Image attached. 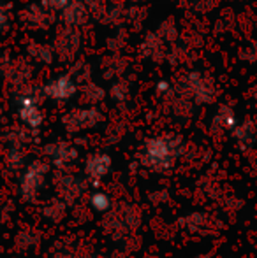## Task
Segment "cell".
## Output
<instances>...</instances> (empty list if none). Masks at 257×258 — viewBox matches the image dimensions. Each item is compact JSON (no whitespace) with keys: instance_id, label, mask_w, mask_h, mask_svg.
I'll use <instances>...</instances> for the list:
<instances>
[{"instance_id":"1","label":"cell","mask_w":257,"mask_h":258,"mask_svg":"<svg viewBox=\"0 0 257 258\" xmlns=\"http://www.w3.org/2000/svg\"><path fill=\"white\" fill-rule=\"evenodd\" d=\"M182 155V139L178 136H159L148 139L141 153V163L151 170H168Z\"/></svg>"},{"instance_id":"2","label":"cell","mask_w":257,"mask_h":258,"mask_svg":"<svg viewBox=\"0 0 257 258\" xmlns=\"http://www.w3.org/2000/svg\"><path fill=\"white\" fill-rule=\"evenodd\" d=\"M46 174H48V163H44L42 160H35V162L28 163L20 179V191L25 201H34L37 197L42 184H44Z\"/></svg>"},{"instance_id":"3","label":"cell","mask_w":257,"mask_h":258,"mask_svg":"<svg viewBox=\"0 0 257 258\" xmlns=\"http://www.w3.org/2000/svg\"><path fill=\"white\" fill-rule=\"evenodd\" d=\"M102 119V114L97 107H78L69 111L64 116L62 123L67 132H79L95 126Z\"/></svg>"},{"instance_id":"4","label":"cell","mask_w":257,"mask_h":258,"mask_svg":"<svg viewBox=\"0 0 257 258\" xmlns=\"http://www.w3.org/2000/svg\"><path fill=\"white\" fill-rule=\"evenodd\" d=\"M18 114L28 128H39L44 121V112H42L39 99L34 93H21L18 99Z\"/></svg>"},{"instance_id":"5","label":"cell","mask_w":257,"mask_h":258,"mask_svg":"<svg viewBox=\"0 0 257 258\" xmlns=\"http://www.w3.org/2000/svg\"><path fill=\"white\" fill-rule=\"evenodd\" d=\"M76 92H78V85H76L74 78L69 74L59 76V78L52 79V81H48L42 86V93L48 99L59 100V102L72 99L76 95Z\"/></svg>"},{"instance_id":"6","label":"cell","mask_w":257,"mask_h":258,"mask_svg":"<svg viewBox=\"0 0 257 258\" xmlns=\"http://www.w3.org/2000/svg\"><path fill=\"white\" fill-rule=\"evenodd\" d=\"M79 44H81V37L76 32V28L65 27L62 32L57 34V41L53 44L57 56L60 60H72L76 56V53L79 51Z\"/></svg>"},{"instance_id":"7","label":"cell","mask_w":257,"mask_h":258,"mask_svg":"<svg viewBox=\"0 0 257 258\" xmlns=\"http://www.w3.org/2000/svg\"><path fill=\"white\" fill-rule=\"evenodd\" d=\"M60 18H62V23L65 27L78 28L90 20V9L85 0H71L67 7L60 13Z\"/></svg>"},{"instance_id":"8","label":"cell","mask_w":257,"mask_h":258,"mask_svg":"<svg viewBox=\"0 0 257 258\" xmlns=\"http://www.w3.org/2000/svg\"><path fill=\"white\" fill-rule=\"evenodd\" d=\"M52 13L53 11H49L42 2H41V6H39V4H32V6H28L27 9L21 13V20H23L28 27L41 28L42 30V28H48L49 25H52V21H53Z\"/></svg>"},{"instance_id":"9","label":"cell","mask_w":257,"mask_h":258,"mask_svg":"<svg viewBox=\"0 0 257 258\" xmlns=\"http://www.w3.org/2000/svg\"><path fill=\"white\" fill-rule=\"evenodd\" d=\"M46 155L49 156V160L53 162V165L64 169L69 163H72L78 156V151L67 143H53L46 146Z\"/></svg>"},{"instance_id":"10","label":"cell","mask_w":257,"mask_h":258,"mask_svg":"<svg viewBox=\"0 0 257 258\" xmlns=\"http://www.w3.org/2000/svg\"><path fill=\"white\" fill-rule=\"evenodd\" d=\"M111 169V158L106 153H95L92 155L85 163V174L90 181L97 183L100 181Z\"/></svg>"},{"instance_id":"11","label":"cell","mask_w":257,"mask_h":258,"mask_svg":"<svg viewBox=\"0 0 257 258\" xmlns=\"http://www.w3.org/2000/svg\"><path fill=\"white\" fill-rule=\"evenodd\" d=\"M185 88L197 102H210V99H212V90H210L208 83H206L197 72H190V74L187 76Z\"/></svg>"},{"instance_id":"12","label":"cell","mask_w":257,"mask_h":258,"mask_svg":"<svg viewBox=\"0 0 257 258\" xmlns=\"http://www.w3.org/2000/svg\"><path fill=\"white\" fill-rule=\"evenodd\" d=\"M27 53H28V56H30L32 60L37 61V63H42V65L53 63V60H55V56H57L53 46L42 44V42H32V44L28 46Z\"/></svg>"},{"instance_id":"13","label":"cell","mask_w":257,"mask_h":258,"mask_svg":"<svg viewBox=\"0 0 257 258\" xmlns=\"http://www.w3.org/2000/svg\"><path fill=\"white\" fill-rule=\"evenodd\" d=\"M141 51L146 58H161L162 51H164V41L159 34H148L144 37L143 44H141Z\"/></svg>"},{"instance_id":"14","label":"cell","mask_w":257,"mask_h":258,"mask_svg":"<svg viewBox=\"0 0 257 258\" xmlns=\"http://www.w3.org/2000/svg\"><path fill=\"white\" fill-rule=\"evenodd\" d=\"M30 65L25 63L23 60H18L11 65V69L7 71V76L9 79H13L14 83H25L28 78H30Z\"/></svg>"},{"instance_id":"15","label":"cell","mask_w":257,"mask_h":258,"mask_svg":"<svg viewBox=\"0 0 257 258\" xmlns=\"http://www.w3.org/2000/svg\"><path fill=\"white\" fill-rule=\"evenodd\" d=\"M60 188H62V195L67 201H72L74 197H78L79 191H81V183L76 179L74 176H64L62 183H60Z\"/></svg>"},{"instance_id":"16","label":"cell","mask_w":257,"mask_h":258,"mask_svg":"<svg viewBox=\"0 0 257 258\" xmlns=\"http://www.w3.org/2000/svg\"><path fill=\"white\" fill-rule=\"evenodd\" d=\"M90 206L95 211H99V213H104V211H108L111 207L110 195L104 194V191H93L92 197H90Z\"/></svg>"},{"instance_id":"17","label":"cell","mask_w":257,"mask_h":258,"mask_svg":"<svg viewBox=\"0 0 257 258\" xmlns=\"http://www.w3.org/2000/svg\"><path fill=\"white\" fill-rule=\"evenodd\" d=\"M104 90L100 88V86L97 85H92V83H88V85H85V88H83V97H85V100L88 104H97L100 102V100L104 99Z\"/></svg>"},{"instance_id":"18","label":"cell","mask_w":257,"mask_h":258,"mask_svg":"<svg viewBox=\"0 0 257 258\" xmlns=\"http://www.w3.org/2000/svg\"><path fill=\"white\" fill-rule=\"evenodd\" d=\"M110 95L113 97L117 102H124V100L129 99V83L120 79V81H115L113 86L110 90Z\"/></svg>"},{"instance_id":"19","label":"cell","mask_w":257,"mask_h":258,"mask_svg":"<svg viewBox=\"0 0 257 258\" xmlns=\"http://www.w3.org/2000/svg\"><path fill=\"white\" fill-rule=\"evenodd\" d=\"M159 35L162 37L164 42H171L176 37V27L173 25V21H164V23L159 27Z\"/></svg>"},{"instance_id":"20","label":"cell","mask_w":257,"mask_h":258,"mask_svg":"<svg viewBox=\"0 0 257 258\" xmlns=\"http://www.w3.org/2000/svg\"><path fill=\"white\" fill-rule=\"evenodd\" d=\"M7 162L13 169H18V167L23 165V153H21L20 148H11L9 150V155H7Z\"/></svg>"},{"instance_id":"21","label":"cell","mask_w":257,"mask_h":258,"mask_svg":"<svg viewBox=\"0 0 257 258\" xmlns=\"http://www.w3.org/2000/svg\"><path fill=\"white\" fill-rule=\"evenodd\" d=\"M46 211H53V213L48 214V218H52V220H59V218H62L64 213H65V204H62V202H52V204H48L44 207V213Z\"/></svg>"},{"instance_id":"22","label":"cell","mask_w":257,"mask_h":258,"mask_svg":"<svg viewBox=\"0 0 257 258\" xmlns=\"http://www.w3.org/2000/svg\"><path fill=\"white\" fill-rule=\"evenodd\" d=\"M69 2H71V0H42V4H44L49 11H53V13H55V11L62 13Z\"/></svg>"},{"instance_id":"23","label":"cell","mask_w":257,"mask_h":258,"mask_svg":"<svg viewBox=\"0 0 257 258\" xmlns=\"http://www.w3.org/2000/svg\"><path fill=\"white\" fill-rule=\"evenodd\" d=\"M7 25H9V13H7V7L0 4V34L6 30Z\"/></svg>"},{"instance_id":"24","label":"cell","mask_w":257,"mask_h":258,"mask_svg":"<svg viewBox=\"0 0 257 258\" xmlns=\"http://www.w3.org/2000/svg\"><path fill=\"white\" fill-rule=\"evenodd\" d=\"M157 93H161V95H171L173 93L171 85H169L168 81H159L157 83Z\"/></svg>"},{"instance_id":"25","label":"cell","mask_w":257,"mask_h":258,"mask_svg":"<svg viewBox=\"0 0 257 258\" xmlns=\"http://www.w3.org/2000/svg\"><path fill=\"white\" fill-rule=\"evenodd\" d=\"M130 2H141V0H130Z\"/></svg>"}]
</instances>
